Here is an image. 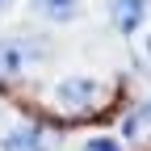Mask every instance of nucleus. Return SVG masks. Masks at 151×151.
Listing matches in <instances>:
<instances>
[{"instance_id": "3", "label": "nucleus", "mask_w": 151, "mask_h": 151, "mask_svg": "<svg viewBox=\"0 0 151 151\" xmlns=\"http://www.w3.org/2000/svg\"><path fill=\"white\" fill-rule=\"evenodd\" d=\"M109 13H113V25L122 34H134L143 25V17H147V0H113Z\"/></svg>"}, {"instance_id": "6", "label": "nucleus", "mask_w": 151, "mask_h": 151, "mask_svg": "<svg viewBox=\"0 0 151 151\" xmlns=\"http://www.w3.org/2000/svg\"><path fill=\"white\" fill-rule=\"evenodd\" d=\"M0 9H9V0H0Z\"/></svg>"}, {"instance_id": "1", "label": "nucleus", "mask_w": 151, "mask_h": 151, "mask_svg": "<svg viewBox=\"0 0 151 151\" xmlns=\"http://www.w3.org/2000/svg\"><path fill=\"white\" fill-rule=\"evenodd\" d=\"M97 97H101V84L92 80V76H67V80H59V88H55V101L63 109H88Z\"/></svg>"}, {"instance_id": "2", "label": "nucleus", "mask_w": 151, "mask_h": 151, "mask_svg": "<svg viewBox=\"0 0 151 151\" xmlns=\"http://www.w3.org/2000/svg\"><path fill=\"white\" fill-rule=\"evenodd\" d=\"M0 151H46V134L38 126L21 122V126H13L4 139H0Z\"/></svg>"}, {"instance_id": "4", "label": "nucleus", "mask_w": 151, "mask_h": 151, "mask_svg": "<svg viewBox=\"0 0 151 151\" xmlns=\"http://www.w3.org/2000/svg\"><path fill=\"white\" fill-rule=\"evenodd\" d=\"M34 13L55 21V25H63V21H76L84 13V0H34Z\"/></svg>"}, {"instance_id": "5", "label": "nucleus", "mask_w": 151, "mask_h": 151, "mask_svg": "<svg viewBox=\"0 0 151 151\" xmlns=\"http://www.w3.org/2000/svg\"><path fill=\"white\" fill-rule=\"evenodd\" d=\"M84 151H122V143H118V139H109V134H97V139H88V143H84Z\"/></svg>"}]
</instances>
